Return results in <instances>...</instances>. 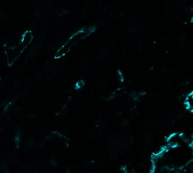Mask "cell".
Listing matches in <instances>:
<instances>
[{
	"label": "cell",
	"mask_w": 193,
	"mask_h": 173,
	"mask_svg": "<svg viewBox=\"0 0 193 173\" xmlns=\"http://www.w3.org/2000/svg\"><path fill=\"white\" fill-rule=\"evenodd\" d=\"M193 161V146L179 135H174L168 140V145L157 154L153 163L155 166L171 170L182 169Z\"/></svg>",
	"instance_id": "cell-1"
},
{
	"label": "cell",
	"mask_w": 193,
	"mask_h": 173,
	"mask_svg": "<svg viewBox=\"0 0 193 173\" xmlns=\"http://www.w3.org/2000/svg\"><path fill=\"white\" fill-rule=\"evenodd\" d=\"M95 27H85L82 29H79L76 33L72 34L71 37L66 41L64 45L60 46L57 52L54 54V57L56 59H60L61 57H64L70 52L71 49L82 42L83 39L87 38L88 36H90L92 33L95 32Z\"/></svg>",
	"instance_id": "cell-2"
},
{
	"label": "cell",
	"mask_w": 193,
	"mask_h": 173,
	"mask_svg": "<svg viewBox=\"0 0 193 173\" xmlns=\"http://www.w3.org/2000/svg\"><path fill=\"white\" fill-rule=\"evenodd\" d=\"M26 49L21 42L14 46H6V55L9 65H12Z\"/></svg>",
	"instance_id": "cell-3"
},
{
	"label": "cell",
	"mask_w": 193,
	"mask_h": 173,
	"mask_svg": "<svg viewBox=\"0 0 193 173\" xmlns=\"http://www.w3.org/2000/svg\"><path fill=\"white\" fill-rule=\"evenodd\" d=\"M84 85H85V82H84L83 80H79L75 84V87H76V88L79 89V88H82L84 86Z\"/></svg>",
	"instance_id": "cell-6"
},
{
	"label": "cell",
	"mask_w": 193,
	"mask_h": 173,
	"mask_svg": "<svg viewBox=\"0 0 193 173\" xmlns=\"http://www.w3.org/2000/svg\"><path fill=\"white\" fill-rule=\"evenodd\" d=\"M33 39V32L30 30H27L23 34L22 38H21V42H21L26 48H27V46H29V44L32 42Z\"/></svg>",
	"instance_id": "cell-4"
},
{
	"label": "cell",
	"mask_w": 193,
	"mask_h": 173,
	"mask_svg": "<svg viewBox=\"0 0 193 173\" xmlns=\"http://www.w3.org/2000/svg\"><path fill=\"white\" fill-rule=\"evenodd\" d=\"M186 105L189 110L193 111V94H191L186 98Z\"/></svg>",
	"instance_id": "cell-5"
}]
</instances>
